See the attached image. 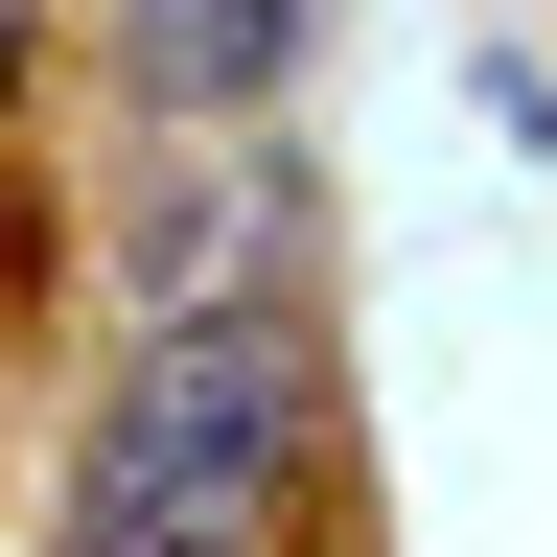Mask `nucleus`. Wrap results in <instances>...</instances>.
<instances>
[{"mask_svg":"<svg viewBox=\"0 0 557 557\" xmlns=\"http://www.w3.org/2000/svg\"><path fill=\"white\" fill-rule=\"evenodd\" d=\"M302 442H325V348L278 302H209V325L139 348L116 418L70 442V534L47 557H256V511L302 487Z\"/></svg>","mask_w":557,"mask_h":557,"instance_id":"obj_1","label":"nucleus"},{"mask_svg":"<svg viewBox=\"0 0 557 557\" xmlns=\"http://www.w3.org/2000/svg\"><path fill=\"white\" fill-rule=\"evenodd\" d=\"M278 70H302V0H139V94L163 116H233Z\"/></svg>","mask_w":557,"mask_h":557,"instance_id":"obj_2","label":"nucleus"},{"mask_svg":"<svg viewBox=\"0 0 557 557\" xmlns=\"http://www.w3.org/2000/svg\"><path fill=\"white\" fill-rule=\"evenodd\" d=\"M0 70H24V0H0Z\"/></svg>","mask_w":557,"mask_h":557,"instance_id":"obj_3","label":"nucleus"}]
</instances>
